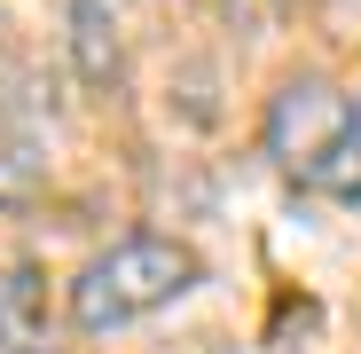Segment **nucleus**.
I'll return each mask as SVG.
<instances>
[{"label":"nucleus","instance_id":"nucleus-1","mask_svg":"<svg viewBox=\"0 0 361 354\" xmlns=\"http://www.w3.org/2000/svg\"><path fill=\"white\" fill-rule=\"evenodd\" d=\"M197 276H204V260L180 244V236L134 228V236H118L110 252H94V260L71 276V323H79V331L142 323V315L173 307L180 291H197Z\"/></svg>","mask_w":361,"mask_h":354},{"label":"nucleus","instance_id":"nucleus-5","mask_svg":"<svg viewBox=\"0 0 361 354\" xmlns=\"http://www.w3.org/2000/svg\"><path fill=\"white\" fill-rule=\"evenodd\" d=\"M307 189H322V197H338V205H361V87H353V110H345L338 150L322 158V173H314Z\"/></svg>","mask_w":361,"mask_h":354},{"label":"nucleus","instance_id":"nucleus-3","mask_svg":"<svg viewBox=\"0 0 361 354\" xmlns=\"http://www.w3.org/2000/svg\"><path fill=\"white\" fill-rule=\"evenodd\" d=\"M39 276L24 260L0 268V354H39Z\"/></svg>","mask_w":361,"mask_h":354},{"label":"nucleus","instance_id":"nucleus-2","mask_svg":"<svg viewBox=\"0 0 361 354\" xmlns=\"http://www.w3.org/2000/svg\"><path fill=\"white\" fill-rule=\"evenodd\" d=\"M345 110H353V95H330V79H290L283 95H275V110H267V150H275V165L290 173V182H314L322 173V158L338 150V134H345Z\"/></svg>","mask_w":361,"mask_h":354},{"label":"nucleus","instance_id":"nucleus-6","mask_svg":"<svg viewBox=\"0 0 361 354\" xmlns=\"http://www.w3.org/2000/svg\"><path fill=\"white\" fill-rule=\"evenodd\" d=\"M39 354H55V346H39Z\"/></svg>","mask_w":361,"mask_h":354},{"label":"nucleus","instance_id":"nucleus-4","mask_svg":"<svg viewBox=\"0 0 361 354\" xmlns=\"http://www.w3.org/2000/svg\"><path fill=\"white\" fill-rule=\"evenodd\" d=\"M102 8H110V0H71V55H79L87 79H110L118 71V24Z\"/></svg>","mask_w":361,"mask_h":354}]
</instances>
